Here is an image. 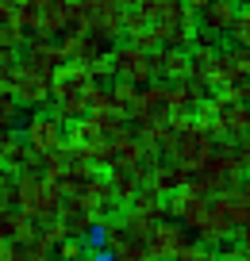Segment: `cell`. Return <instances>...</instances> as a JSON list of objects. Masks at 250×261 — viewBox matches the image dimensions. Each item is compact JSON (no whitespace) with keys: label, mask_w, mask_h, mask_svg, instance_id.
<instances>
[{"label":"cell","mask_w":250,"mask_h":261,"mask_svg":"<svg viewBox=\"0 0 250 261\" xmlns=\"http://www.w3.org/2000/svg\"><path fill=\"white\" fill-rule=\"evenodd\" d=\"M235 158H239V165L250 173V135H242V139L235 142Z\"/></svg>","instance_id":"obj_24"},{"label":"cell","mask_w":250,"mask_h":261,"mask_svg":"<svg viewBox=\"0 0 250 261\" xmlns=\"http://www.w3.org/2000/svg\"><path fill=\"white\" fill-rule=\"evenodd\" d=\"M173 123H177V130H173L170 146L162 150V158H166V162H177V165H185V169H193V173H196L212 154H216L219 142L212 139L208 130L196 127L189 115H173Z\"/></svg>","instance_id":"obj_1"},{"label":"cell","mask_w":250,"mask_h":261,"mask_svg":"<svg viewBox=\"0 0 250 261\" xmlns=\"http://www.w3.org/2000/svg\"><path fill=\"white\" fill-rule=\"evenodd\" d=\"M93 77H89V69L85 65H73V62H65L62 69H54V81H50V100L54 104H73V100H89L85 92L93 89Z\"/></svg>","instance_id":"obj_8"},{"label":"cell","mask_w":250,"mask_h":261,"mask_svg":"<svg viewBox=\"0 0 250 261\" xmlns=\"http://www.w3.org/2000/svg\"><path fill=\"white\" fill-rule=\"evenodd\" d=\"M239 196H242V200H250V173L242 177V185H239Z\"/></svg>","instance_id":"obj_29"},{"label":"cell","mask_w":250,"mask_h":261,"mask_svg":"<svg viewBox=\"0 0 250 261\" xmlns=\"http://www.w3.org/2000/svg\"><path fill=\"white\" fill-rule=\"evenodd\" d=\"M54 257L58 261H85V242H81V238H65L54 250Z\"/></svg>","instance_id":"obj_19"},{"label":"cell","mask_w":250,"mask_h":261,"mask_svg":"<svg viewBox=\"0 0 250 261\" xmlns=\"http://www.w3.org/2000/svg\"><path fill=\"white\" fill-rule=\"evenodd\" d=\"M65 227H62V219H54V223H47V227H39V242L47 246V250H58V246L65 242Z\"/></svg>","instance_id":"obj_17"},{"label":"cell","mask_w":250,"mask_h":261,"mask_svg":"<svg viewBox=\"0 0 250 261\" xmlns=\"http://www.w3.org/2000/svg\"><path fill=\"white\" fill-rule=\"evenodd\" d=\"M239 8H242V0H212L208 8L200 12V31L216 35V39H219V35H231Z\"/></svg>","instance_id":"obj_11"},{"label":"cell","mask_w":250,"mask_h":261,"mask_svg":"<svg viewBox=\"0 0 250 261\" xmlns=\"http://www.w3.org/2000/svg\"><path fill=\"white\" fill-rule=\"evenodd\" d=\"M50 81H54V73H47V69H39V65H31V62L19 58L16 69H12L8 81H4V89H8V96L16 100V104L42 108L50 100Z\"/></svg>","instance_id":"obj_4"},{"label":"cell","mask_w":250,"mask_h":261,"mask_svg":"<svg viewBox=\"0 0 250 261\" xmlns=\"http://www.w3.org/2000/svg\"><path fill=\"white\" fill-rule=\"evenodd\" d=\"M139 92H143V89H135V85H127V81H112V89H108V96H112V112L123 115V119H131L135 108H139Z\"/></svg>","instance_id":"obj_14"},{"label":"cell","mask_w":250,"mask_h":261,"mask_svg":"<svg viewBox=\"0 0 250 261\" xmlns=\"http://www.w3.org/2000/svg\"><path fill=\"white\" fill-rule=\"evenodd\" d=\"M24 142L35 158H47V154H58L65 146V130L50 112H31L24 123Z\"/></svg>","instance_id":"obj_6"},{"label":"cell","mask_w":250,"mask_h":261,"mask_svg":"<svg viewBox=\"0 0 250 261\" xmlns=\"http://www.w3.org/2000/svg\"><path fill=\"white\" fill-rule=\"evenodd\" d=\"M235 238H239V246H242V250H246V257H250V227H242V230H239V234H235Z\"/></svg>","instance_id":"obj_28"},{"label":"cell","mask_w":250,"mask_h":261,"mask_svg":"<svg viewBox=\"0 0 250 261\" xmlns=\"http://www.w3.org/2000/svg\"><path fill=\"white\" fill-rule=\"evenodd\" d=\"M173 4H177V0H135V8H139V12H146V16H150V19L166 16V12H170Z\"/></svg>","instance_id":"obj_22"},{"label":"cell","mask_w":250,"mask_h":261,"mask_svg":"<svg viewBox=\"0 0 250 261\" xmlns=\"http://www.w3.org/2000/svg\"><path fill=\"white\" fill-rule=\"evenodd\" d=\"M181 4H185L189 12H196V16H200V12L208 8V4H212V0H181Z\"/></svg>","instance_id":"obj_27"},{"label":"cell","mask_w":250,"mask_h":261,"mask_svg":"<svg viewBox=\"0 0 250 261\" xmlns=\"http://www.w3.org/2000/svg\"><path fill=\"white\" fill-rule=\"evenodd\" d=\"M150 23H154V19L146 16V12L131 8L127 16H123V39H127V42H135L139 35H146V31H150Z\"/></svg>","instance_id":"obj_15"},{"label":"cell","mask_w":250,"mask_h":261,"mask_svg":"<svg viewBox=\"0 0 250 261\" xmlns=\"http://www.w3.org/2000/svg\"><path fill=\"white\" fill-rule=\"evenodd\" d=\"M196 234H200V246H212V250H216V246H227L235 234H239V230H235L231 223H227L223 215H219L216 207H212V212H208V219H204V227L196 230Z\"/></svg>","instance_id":"obj_12"},{"label":"cell","mask_w":250,"mask_h":261,"mask_svg":"<svg viewBox=\"0 0 250 261\" xmlns=\"http://www.w3.org/2000/svg\"><path fill=\"white\" fill-rule=\"evenodd\" d=\"M16 212L47 227L62 215V192L47 177H16Z\"/></svg>","instance_id":"obj_2"},{"label":"cell","mask_w":250,"mask_h":261,"mask_svg":"<svg viewBox=\"0 0 250 261\" xmlns=\"http://www.w3.org/2000/svg\"><path fill=\"white\" fill-rule=\"evenodd\" d=\"M219 261H250V257H246V250H242V246L235 242V246H223V253H219Z\"/></svg>","instance_id":"obj_26"},{"label":"cell","mask_w":250,"mask_h":261,"mask_svg":"<svg viewBox=\"0 0 250 261\" xmlns=\"http://www.w3.org/2000/svg\"><path fill=\"white\" fill-rule=\"evenodd\" d=\"M185 246H189V230L181 227V223H173V219H162L158 227L146 234V253H150V261H170V257H177Z\"/></svg>","instance_id":"obj_10"},{"label":"cell","mask_w":250,"mask_h":261,"mask_svg":"<svg viewBox=\"0 0 250 261\" xmlns=\"http://www.w3.org/2000/svg\"><path fill=\"white\" fill-rule=\"evenodd\" d=\"M173 119V108H170V85H146L139 92V108L131 115L135 127H154V123H170Z\"/></svg>","instance_id":"obj_9"},{"label":"cell","mask_w":250,"mask_h":261,"mask_svg":"<svg viewBox=\"0 0 250 261\" xmlns=\"http://www.w3.org/2000/svg\"><path fill=\"white\" fill-rule=\"evenodd\" d=\"M85 261H112L108 246H85Z\"/></svg>","instance_id":"obj_25"},{"label":"cell","mask_w":250,"mask_h":261,"mask_svg":"<svg viewBox=\"0 0 250 261\" xmlns=\"http://www.w3.org/2000/svg\"><path fill=\"white\" fill-rule=\"evenodd\" d=\"M231 39H235V46H250V0H242L235 27H231Z\"/></svg>","instance_id":"obj_16"},{"label":"cell","mask_w":250,"mask_h":261,"mask_svg":"<svg viewBox=\"0 0 250 261\" xmlns=\"http://www.w3.org/2000/svg\"><path fill=\"white\" fill-rule=\"evenodd\" d=\"M85 96H89V112H112V96H108L104 85H93Z\"/></svg>","instance_id":"obj_21"},{"label":"cell","mask_w":250,"mask_h":261,"mask_svg":"<svg viewBox=\"0 0 250 261\" xmlns=\"http://www.w3.org/2000/svg\"><path fill=\"white\" fill-rule=\"evenodd\" d=\"M212 212V196H204L200 188L185 185V188H173L170 196H166V215H170L173 223H181L185 230H200L204 219H208Z\"/></svg>","instance_id":"obj_5"},{"label":"cell","mask_w":250,"mask_h":261,"mask_svg":"<svg viewBox=\"0 0 250 261\" xmlns=\"http://www.w3.org/2000/svg\"><path fill=\"white\" fill-rule=\"evenodd\" d=\"M16 115H19V104L8 96V89H0V130H8L16 123Z\"/></svg>","instance_id":"obj_20"},{"label":"cell","mask_w":250,"mask_h":261,"mask_svg":"<svg viewBox=\"0 0 250 261\" xmlns=\"http://www.w3.org/2000/svg\"><path fill=\"white\" fill-rule=\"evenodd\" d=\"M150 35L158 39V46H173V50H193L196 35H200V16L189 12L185 4H173L166 16H158L150 23Z\"/></svg>","instance_id":"obj_3"},{"label":"cell","mask_w":250,"mask_h":261,"mask_svg":"<svg viewBox=\"0 0 250 261\" xmlns=\"http://www.w3.org/2000/svg\"><path fill=\"white\" fill-rule=\"evenodd\" d=\"M173 261H219V253L212 250V246H200V242H189L185 250L177 253Z\"/></svg>","instance_id":"obj_18"},{"label":"cell","mask_w":250,"mask_h":261,"mask_svg":"<svg viewBox=\"0 0 250 261\" xmlns=\"http://www.w3.org/2000/svg\"><path fill=\"white\" fill-rule=\"evenodd\" d=\"M112 73H116V81H127V85H135V89L154 85L150 54H146V50H139V46H131V42L112 46Z\"/></svg>","instance_id":"obj_7"},{"label":"cell","mask_w":250,"mask_h":261,"mask_svg":"<svg viewBox=\"0 0 250 261\" xmlns=\"http://www.w3.org/2000/svg\"><path fill=\"white\" fill-rule=\"evenodd\" d=\"M89 77H93L97 85H100V81H108V77H116V73H112V50H108L104 58H97V62L89 65Z\"/></svg>","instance_id":"obj_23"},{"label":"cell","mask_w":250,"mask_h":261,"mask_svg":"<svg viewBox=\"0 0 250 261\" xmlns=\"http://www.w3.org/2000/svg\"><path fill=\"white\" fill-rule=\"evenodd\" d=\"M54 250H47L42 242H4L0 246V261H50Z\"/></svg>","instance_id":"obj_13"}]
</instances>
